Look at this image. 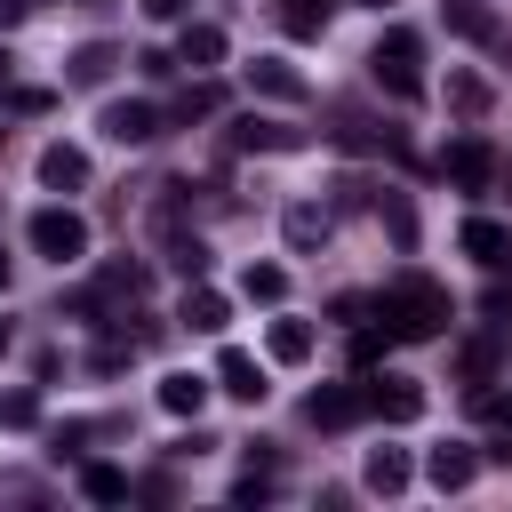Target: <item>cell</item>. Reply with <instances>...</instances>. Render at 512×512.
Masks as SVG:
<instances>
[{
	"label": "cell",
	"mask_w": 512,
	"mask_h": 512,
	"mask_svg": "<svg viewBox=\"0 0 512 512\" xmlns=\"http://www.w3.org/2000/svg\"><path fill=\"white\" fill-rule=\"evenodd\" d=\"M240 296H248V304H280V296H288V272H280V264H248V272H240Z\"/></svg>",
	"instance_id": "83f0119b"
},
{
	"label": "cell",
	"mask_w": 512,
	"mask_h": 512,
	"mask_svg": "<svg viewBox=\"0 0 512 512\" xmlns=\"http://www.w3.org/2000/svg\"><path fill=\"white\" fill-rule=\"evenodd\" d=\"M224 144H232V152H304L312 128H288V120H256V112H248V120L224 128Z\"/></svg>",
	"instance_id": "5b68a950"
},
{
	"label": "cell",
	"mask_w": 512,
	"mask_h": 512,
	"mask_svg": "<svg viewBox=\"0 0 512 512\" xmlns=\"http://www.w3.org/2000/svg\"><path fill=\"white\" fill-rule=\"evenodd\" d=\"M368 72H376V88H384L392 104H416V96H424V40H416L408 24H392V32L376 40Z\"/></svg>",
	"instance_id": "7a4b0ae2"
},
{
	"label": "cell",
	"mask_w": 512,
	"mask_h": 512,
	"mask_svg": "<svg viewBox=\"0 0 512 512\" xmlns=\"http://www.w3.org/2000/svg\"><path fill=\"white\" fill-rule=\"evenodd\" d=\"M0 136H8V128H0Z\"/></svg>",
	"instance_id": "f6af8a7d"
},
{
	"label": "cell",
	"mask_w": 512,
	"mask_h": 512,
	"mask_svg": "<svg viewBox=\"0 0 512 512\" xmlns=\"http://www.w3.org/2000/svg\"><path fill=\"white\" fill-rule=\"evenodd\" d=\"M0 296H8V256H0Z\"/></svg>",
	"instance_id": "ee69618b"
},
{
	"label": "cell",
	"mask_w": 512,
	"mask_h": 512,
	"mask_svg": "<svg viewBox=\"0 0 512 512\" xmlns=\"http://www.w3.org/2000/svg\"><path fill=\"white\" fill-rule=\"evenodd\" d=\"M208 392H216L208 376H184V368H176V376H160V408H168V416H200V408H208Z\"/></svg>",
	"instance_id": "603a6c76"
},
{
	"label": "cell",
	"mask_w": 512,
	"mask_h": 512,
	"mask_svg": "<svg viewBox=\"0 0 512 512\" xmlns=\"http://www.w3.org/2000/svg\"><path fill=\"white\" fill-rule=\"evenodd\" d=\"M384 344H392V328H360V336H352V368H376Z\"/></svg>",
	"instance_id": "e575fe53"
},
{
	"label": "cell",
	"mask_w": 512,
	"mask_h": 512,
	"mask_svg": "<svg viewBox=\"0 0 512 512\" xmlns=\"http://www.w3.org/2000/svg\"><path fill=\"white\" fill-rule=\"evenodd\" d=\"M8 112H48V88H8Z\"/></svg>",
	"instance_id": "74e56055"
},
{
	"label": "cell",
	"mask_w": 512,
	"mask_h": 512,
	"mask_svg": "<svg viewBox=\"0 0 512 512\" xmlns=\"http://www.w3.org/2000/svg\"><path fill=\"white\" fill-rule=\"evenodd\" d=\"M440 168H448L456 192H488V176H496V144H488V136H456Z\"/></svg>",
	"instance_id": "8992f818"
},
{
	"label": "cell",
	"mask_w": 512,
	"mask_h": 512,
	"mask_svg": "<svg viewBox=\"0 0 512 512\" xmlns=\"http://www.w3.org/2000/svg\"><path fill=\"white\" fill-rule=\"evenodd\" d=\"M328 8H336V0H280V24H288L296 40H320V32H328Z\"/></svg>",
	"instance_id": "4316f807"
},
{
	"label": "cell",
	"mask_w": 512,
	"mask_h": 512,
	"mask_svg": "<svg viewBox=\"0 0 512 512\" xmlns=\"http://www.w3.org/2000/svg\"><path fill=\"white\" fill-rule=\"evenodd\" d=\"M328 192H336V200H328V216H344V208H376V184H360V176H336Z\"/></svg>",
	"instance_id": "836d02e7"
},
{
	"label": "cell",
	"mask_w": 512,
	"mask_h": 512,
	"mask_svg": "<svg viewBox=\"0 0 512 512\" xmlns=\"http://www.w3.org/2000/svg\"><path fill=\"white\" fill-rule=\"evenodd\" d=\"M376 216H384V224H392V240H400V248H408V240H416V208H408V200H400V192H376Z\"/></svg>",
	"instance_id": "f546056e"
},
{
	"label": "cell",
	"mask_w": 512,
	"mask_h": 512,
	"mask_svg": "<svg viewBox=\"0 0 512 512\" xmlns=\"http://www.w3.org/2000/svg\"><path fill=\"white\" fill-rule=\"evenodd\" d=\"M24 240H32L48 264H80V256H88V216H80V208H32Z\"/></svg>",
	"instance_id": "3957f363"
},
{
	"label": "cell",
	"mask_w": 512,
	"mask_h": 512,
	"mask_svg": "<svg viewBox=\"0 0 512 512\" xmlns=\"http://www.w3.org/2000/svg\"><path fill=\"white\" fill-rule=\"evenodd\" d=\"M496 360H504V336H496V320H488L480 336H464V352H456V376H464L472 392H488V376H496Z\"/></svg>",
	"instance_id": "5bb4252c"
},
{
	"label": "cell",
	"mask_w": 512,
	"mask_h": 512,
	"mask_svg": "<svg viewBox=\"0 0 512 512\" xmlns=\"http://www.w3.org/2000/svg\"><path fill=\"white\" fill-rule=\"evenodd\" d=\"M8 344H16V328H8V320H0V360H8Z\"/></svg>",
	"instance_id": "b9f144b4"
},
{
	"label": "cell",
	"mask_w": 512,
	"mask_h": 512,
	"mask_svg": "<svg viewBox=\"0 0 512 512\" xmlns=\"http://www.w3.org/2000/svg\"><path fill=\"white\" fill-rule=\"evenodd\" d=\"M224 320H232V296H224V288H208V280H184L176 328H192V336H224Z\"/></svg>",
	"instance_id": "ba28073f"
},
{
	"label": "cell",
	"mask_w": 512,
	"mask_h": 512,
	"mask_svg": "<svg viewBox=\"0 0 512 512\" xmlns=\"http://www.w3.org/2000/svg\"><path fill=\"white\" fill-rule=\"evenodd\" d=\"M264 352H272L280 368H296V360H312V320H272V336H264Z\"/></svg>",
	"instance_id": "cb8c5ba5"
},
{
	"label": "cell",
	"mask_w": 512,
	"mask_h": 512,
	"mask_svg": "<svg viewBox=\"0 0 512 512\" xmlns=\"http://www.w3.org/2000/svg\"><path fill=\"white\" fill-rule=\"evenodd\" d=\"M160 256H168V272L208 280V240H200V232H160Z\"/></svg>",
	"instance_id": "7402d4cb"
},
{
	"label": "cell",
	"mask_w": 512,
	"mask_h": 512,
	"mask_svg": "<svg viewBox=\"0 0 512 512\" xmlns=\"http://www.w3.org/2000/svg\"><path fill=\"white\" fill-rule=\"evenodd\" d=\"M472 408H480V424L496 440H512V392H472Z\"/></svg>",
	"instance_id": "d6a6232c"
},
{
	"label": "cell",
	"mask_w": 512,
	"mask_h": 512,
	"mask_svg": "<svg viewBox=\"0 0 512 512\" xmlns=\"http://www.w3.org/2000/svg\"><path fill=\"white\" fill-rule=\"evenodd\" d=\"M456 248H464L480 272H504V264H512V224H496V216H464Z\"/></svg>",
	"instance_id": "52a82bcc"
},
{
	"label": "cell",
	"mask_w": 512,
	"mask_h": 512,
	"mask_svg": "<svg viewBox=\"0 0 512 512\" xmlns=\"http://www.w3.org/2000/svg\"><path fill=\"white\" fill-rule=\"evenodd\" d=\"M8 72H16V56H8V48H0V96H8Z\"/></svg>",
	"instance_id": "60d3db41"
},
{
	"label": "cell",
	"mask_w": 512,
	"mask_h": 512,
	"mask_svg": "<svg viewBox=\"0 0 512 512\" xmlns=\"http://www.w3.org/2000/svg\"><path fill=\"white\" fill-rule=\"evenodd\" d=\"M88 440H96V424H56V456L64 448H88Z\"/></svg>",
	"instance_id": "f35d334b"
},
{
	"label": "cell",
	"mask_w": 512,
	"mask_h": 512,
	"mask_svg": "<svg viewBox=\"0 0 512 512\" xmlns=\"http://www.w3.org/2000/svg\"><path fill=\"white\" fill-rule=\"evenodd\" d=\"M448 288L440 280H424V272H400L384 296H376V320L392 328V344H424V336H440L448 328Z\"/></svg>",
	"instance_id": "6da1fadb"
},
{
	"label": "cell",
	"mask_w": 512,
	"mask_h": 512,
	"mask_svg": "<svg viewBox=\"0 0 512 512\" xmlns=\"http://www.w3.org/2000/svg\"><path fill=\"white\" fill-rule=\"evenodd\" d=\"M448 112H456V120H480V112H488V80H480V72H448Z\"/></svg>",
	"instance_id": "d4e9b609"
},
{
	"label": "cell",
	"mask_w": 512,
	"mask_h": 512,
	"mask_svg": "<svg viewBox=\"0 0 512 512\" xmlns=\"http://www.w3.org/2000/svg\"><path fill=\"white\" fill-rule=\"evenodd\" d=\"M368 312H376V296H336V304H328V320H344V328H360Z\"/></svg>",
	"instance_id": "d590c367"
},
{
	"label": "cell",
	"mask_w": 512,
	"mask_h": 512,
	"mask_svg": "<svg viewBox=\"0 0 512 512\" xmlns=\"http://www.w3.org/2000/svg\"><path fill=\"white\" fill-rule=\"evenodd\" d=\"M40 184H48V192H80V184H88V152L56 136V144L40 152Z\"/></svg>",
	"instance_id": "9a60e30c"
},
{
	"label": "cell",
	"mask_w": 512,
	"mask_h": 512,
	"mask_svg": "<svg viewBox=\"0 0 512 512\" xmlns=\"http://www.w3.org/2000/svg\"><path fill=\"white\" fill-rule=\"evenodd\" d=\"M80 496H88V504H128V472H120V464H88V472H80Z\"/></svg>",
	"instance_id": "484cf974"
},
{
	"label": "cell",
	"mask_w": 512,
	"mask_h": 512,
	"mask_svg": "<svg viewBox=\"0 0 512 512\" xmlns=\"http://www.w3.org/2000/svg\"><path fill=\"white\" fill-rule=\"evenodd\" d=\"M176 64H192V72L224 64V24H184V40H176Z\"/></svg>",
	"instance_id": "44dd1931"
},
{
	"label": "cell",
	"mask_w": 512,
	"mask_h": 512,
	"mask_svg": "<svg viewBox=\"0 0 512 512\" xmlns=\"http://www.w3.org/2000/svg\"><path fill=\"white\" fill-rule=\"evenodd\" d=\"M0 424L8 432H32L40 424V392H0Z\"/></svg>",
	"instance_id": "1f68e13d"
},
{
	"label": "cell",
	"mask_w": 512,
	"mask_h": 512,
	"mask_svg": "<svg viewBox=\"0 0 512 512\" xmlns=\"http://www.w3.org/2000/svg\"><path fill=\"white\" fill-rule=\"evenodd\" d=\"M440 16H448V32H464V40H488L496 56L512 48V32H504V24H496V16L480 8V0H440Z\"/></svg>",
	"instance_id": "7c38bea8"
},
{
	"label": "cell",
	"mask_w": 512,
	"mask_h": 512,
	"mask_svg": "<svg viewBox=\"0 0 512 512\" xmlns=\"http://www.w3.org/2000/svg\"><path fill=\"white\" fill-rule=\"evenodd\" d=\"M248 88H256L264 104H304V72L280 64V56H256V64H248Z\"/></svg>",
	"instance_id": "4fadbf2b"
},
{
	"label": "cell",
	"mask_w": 512,
	"mask_h": 512,
	"mask_svg": "<svg viewBox=\"0 0 512 512\" xmlns=\"http://www.w3.org/2000/svg\"><path fill=\"white\" fill-rule=\"evenodd\" d=\"M424 472H432V488H440V496H456V488H472L480 448H456V440H448V448H432V456H424Z\"/></svg>",
	"instance_id": "ac0fdd59"
},
{
	"label": "cell",
	"mask_w": 512,
	"mask_h": 512,
	"mask_svg": "<svg viewBox=\"0 0 512 512\" xmlns=\"http://www.w3.org/2000/svg\"><path fill=\"white\" fill-rule=\"evenodd\" d=\"M96 128H104L112 144H152V136L168 128V112H160V104H136V96H120V104H104V112H96Z\"/></svg>",
	"instance_id": "277c9868"
},
{
	"label": "cell",
	"mask_w": 512,
	"mask_h": 512,
	"mask_svg": "<svg viewBox=\"0 0 512 512\" xmlns=\"http://www.w3.org/2000/svg\"><path fill=\"white\" fill-rule=\"evenodd\" d=\"M360 400H368L384 424H416V416H424V384H416V376H368Z\"/></svg>",
	"instance_id": "9c48e42d"
},
{
	"label": "cell",
	"mask_w": 512,
	"mask_h": 512,
	"mask_svg": "<svg viewBox=\"0 0 512 512\" xmlns=\"http://www.w3.org/2000/svg\"><path fill=\"white\" fill-rule=\"evenodd\" d=\"M216 104H224V96H216V88H208V80H192V88H184V96H176V104H168V120H184V128H192V120H208V112H216Z\"/></svg>",
	"instance_id": "f1b7e54d"
},
{
	"label": "cell",
	"mask_w": 512,
	"mask_h": 512,
	"mask_svg": "<svg viewBox=\"0 0 512 512\" xmlns=\"http://www.w3.org/2000/svg\"><path fill=\"white\" fill-rule=\"evenodd\" d=\"M144 16H152V24H184V16H192V0H144Z\"/></svg>",
	"instance_id": "8d00e7d4"
},
{
	"label": "cell",
	"mask_w": 512,
	"mask_h": 512,
	"mask_svg": "<svg viewBox=\"0 0 512 512\" xmlns=\"http://www.w3.org/2000/svg\"><path fill=\"white\" fill-rule=\"evenodd\" d=\"M120 64H128V56H120L112 40H80V48L64 56V80H72V88H104V80H112Z\"/></svg>",
	"instance_id": "30bf717a"
},
{
	"label": "cell",
	"mask_w": 512,
	"mask_h": 512,
	"mask_svg": "<svg viewBox=\"0 0 512 512\" xmlns=\"http://www.w3.org/2000/svg\"><path fill=\"white\" fill-rule=\"evenodd\" d=\"M128 360H136V336H104V344L88 352V368H96V376H120Z\"/></svg>",
	"instance_id": "4dcf8cb0"
},
{
	"label": "cell",
	"mask_w": 512,
	"mask_h": 512,
	"mask_svg": "<svg viewBox=\"0 0 512 512\" xmlns=\"http://www.w3.org/2000/svg\"><path fill=\"white\" fill-rule=\"evenodd\" d=\"M328 224H336V216H328L320 200H288V216H280V232H288V248H296V256H312V248L328 240Z\"/></svg>",
	"instance_id": "2e32d148"
},
{
	"label": "cell",
	"mask_w": 512,
	"mask_h": 512,
	"mask_svg": "<svg viewBox=\"0 0 512 512\" xmlns=\"http://www.w3.org/2000/svg\"><path fill=\"white\" fill-rule=\"evenodd\" d=\"M352 8H392V0H352Z\"/></svg>",
	"instance_id": "7bdbcfd3"
},
{
	"label": "cell",
	"mask_w": 512,
	"mask_h": 512,
	"mask_svg": "<svg viewBox=\"0 0 512 512\" xmlns=\"http://www.w3.org/2000/svg\"><path fill=\"white\" fill-rule=\"evenodd\" d=\"M360 408H368V400H360L352 384H320V392L304 400V424H312V432H344V424H352Z\"/></svg>",
	"instance_id": "8fae6325"
},
{
	"label": "cell",
	"mask_w": 512,
	"mask_h": 512,
	"mask_svg": "<svg viewBox=\"0 0 512 512\" xmlns=\"http://www.w3.org/2000/svg\"><path fill=\"white\" fill-rule=\"evenodd\" d=\"M216 392H232V400H248V408H256L272 384H264V368H256L248 352H216Z\"/></svg>",
	"instance_id": "e0dca14e"
},
{
	"label": "cell",
	"mask_w": 512,
	"mask_h": 512,
	"mask_svg": "<svg viewBox=\"0 0 512 512\" xmlns=\"http://www.w3.org/2000/svg\"><path fill=\"white\" fill-rule=\"evenodd\" d=\"M360 480H368V496H400L408 488V448H368Z\"/></svg>",
	"instance_id": "ffe728a7"
},
{
	"label": "cell",
	"mask_w": 512,
	"mask_h": 512,
	"mask_svg": "<svg viewBox=\"0 0 512 512\" xmlns=\"http://www.w3.org/2000/svg\"><path fill=\"white\" fill-rule=\"evenodd\" d=\"M24 8H32V0H0V32H8V24H24Z\"/></svg>",
	"instance_id": "ab89813d"
},
{
	"label": "cell",
	"mask_w": 512,
	"mask_h": 512,
	"mask_svg": "<svg viewBox=\"0 0 512 512\" xmlns=\"http://www.w3.org/2000/svg\"><path fill=\"white\" fill-rule=\"evenodd\" d=\"M344 152H400V136L392 128H376V120H360V112H336V128H328Z\"/></svg>",
	"instance_id": "d6986e66"
}]
</instances>
